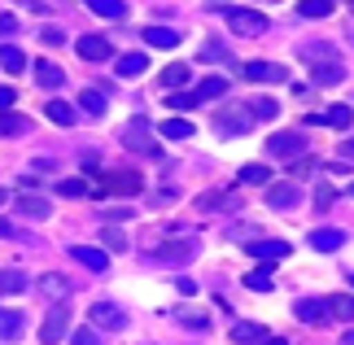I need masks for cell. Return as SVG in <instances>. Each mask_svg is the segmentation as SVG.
Here are the masks:
<instances>
[{"label":"cell","instance_id":"obj_1","mask_svg":"<svg viewBox=\"0 0 354 345\" xmlns=\"http://www.w3.org/2000/svg\"><path fill=\"white\" fill-rule=\"evenodd\" d=\"M219 96H227V79H223V75H210V79H201L193 92H171L167 105H171V109H193V105H201V101H219Z\"/></svg>","mask_w":354,"mask_h":345},{"label":"cell","instance_id":"obj_2","mask_svg":"<svg viewBox=\"0 0 354 345\" xmlns=\"http://www.w3.org/2000/svg\"><path fill=\"white\" fill-rule=\"evenodd\" d=\"M267 153H276V158H284V162H302L306 158V140L297 131H276L267 140Z\"/></svg>","mask_w":354,"mask_h":345},{"label":"cell","instance_id":"obj_3","mask_svg":"<svg viewBox=\"0 0 354 345\" xmlns=\"http://www.w3.org/2000/svg\"><path fill=\"white\" fill-rule=\"evenodd\" d=\"M227 26H232V35H267V13L227 9Z\"/></svg>","mask_w":354,"mask_h":345},{"label":"cell","instance_id":"obj_4","mask_svg":"<svg viewBox=\"0 0 354 345\" xmlns=\"http://www.w3.org/2000/svg\"><path fill=\"white\" fill-rule=\"evenodd\" d=\"M122 144L136 149V153H153V122L149 118H131L122 127Z\"/></svg>","mask_w":354,"mask_h":345},{"label":"cell","instance_id":"obj_5","mask_svg":"<svg viewBox=\"0 0 354 345\" xmlns=\"http://www.w3.org/2000/svg\"><path fill=\"white\" fill-rule=\"evenodd\" d=\"M88 315H92V328H97V333H122V328H127V315H122L114 301H97Z\"/></svg>","mask_w":354,"mask_h":345},{"label":"cell","instance_id":"obj_6","mask_svg":"<svg viewBox=\"0 0 354 345\" xmlns=\"http://www.w3.org/2000/svg\"><path fill=\"white\" fill-rule=\"evenodd\" d=\"M232 341L236 345H284V337H271L263 324H250V319L232 324Z\"/></svg>","mask_w":354,"mask_h":345},{"label":"cell","instance_id":"obj_7","mask_svg":"<svg viewBox=\"0 0 354 345\" xmlns=\"http://www.w3.org/2000/svg\"><path fill=\"white\" fill-rule=\"evenodd\" d=\"M197 250H201V245L188 236V241H171V245H162V250H153L149 258H153V262H167V267H180V262L197 258Z\"/></svg>","mask_w":354,"mask_h":345},{"label":"cell","instance_id":"obj_8","mask_svg":"<svg viewBox=\"0 0 354 345\" xmlns=\"http://www.w3.org/2000/svg\"><path fill=\"white\" fill-rule=\"evenodd\" d=\"M140 188H145V179L136 171H110L92 192H122V197H131V192H140Z\"/></svg>","mask_w":354,"mask_h":345},{"label":"cell","instance_id":"obj_9","mask_svg":"<svg viewBox=\"0 0 354 345\" xmlns=\"http://www.w3.org/2000/svg\"><path fill=\"white\" fill-rule=\"evenodd\" d=\"M250 84H289V71L276 62H245V71H241Z\"/></svg>","mask_w":354,"mask_h":345},{"label":"cell","instance_id":"obj_10","mask_svg":"<svg viewBox=\"0 0 354 345\" xmlns=\"http://www.w3.org/2000/svg\"><path fill=\"white\" fill-rule=\"evenodd\" d=\"M293 315H297V319H302L306 328H324L333 310H328V301H324V297H302V301L293 306Z\"/></svg>","mask_w":354,"mask_h":345},{"label":"cell","instance_id":"obj_11","mask_svg":"<svg viewBox=\"0 0 354 345\" xmlns=\"http://www.w3.org/2000/svg\"><path fill=\"white\" fill-rule=\"evenodd\" d=\"M310 127H337V131H346L350 122H354V109L350 105H328V109H319V114H306Z\"/></svg>","mask_w":354,"mask_h":345},{"label":"cell","instance_id":"obj_12","mask_svg":"<svg viewBox=\"0 0 354 345\" xmlns=\"http://www.w3.org/2000/svg\"><path fill=\"white\" fill-rule=\"evenodd\" d=\"M214 127H219L223 136H245L254 127V114L250 109H219V114H214Z\"/></svg>","mask_w":354,"mask_h":345},{"label":"cell","instance_id":"obj_13","mask_svg":"<svg viewBox=\"0 0 354 345\" xmlns=\"http://www.w3.org/2000/svg\"><path fill=\"white\" fill-rule=\"evenodd\" d=\"M66 333H71V310L66 306H57V310H48V319H44V328H39V341L44 345H57Z\"/></svg>","mask_w":354,"mask_h":345},{"label":"cell","instance_id":"obj_14","mask_svg":"<svg viewBox=\"0 0 354 345\" xmlns=\"http://www.w3.org/2000/svg\"><path fill=\"white\" fill-rule=\"evenodd\" d=\"M306 245H310V250H319V254H333V250H342V245H346V232L342 227H315L306 236Z\"/></svg>","mask_w":354,"mask_h":345},{"label":"cell","instance_id":"obj_15","mask_svg":"<svg viewBox=\"0 0 354 345\" xmlns=\"http://www.w3.org/2000/svg\"><path fill=\"white\" fill-rule=\"evenodd\" d=\"M297 57H302V62H315V66H324V62H342V53H337V44L310 39V44H297Z\"/></svg>","mask_w":354,"mask_h":345},{"label":"cell","instance_id":"obj_16","mask_svg":"<svg viewBox=\"0 0 354 345\" xmlns=\"http://www.w3.org/2000/svg\"><path fill=\"white\" fill-rule=\"evenodd\" d=\"M79 57H84V62H105V57H110V39H105V35H79Z\"/></svg>","mask_w":354,"mask_h":345},{"label":"cell","instance_id":"obj_17","mask_svg":"<svg viewBox=\"0 0 354 345\" xmlns=\"http://www.w3.org/2000/svg\"><path fill=\"white\" fill-rule=\"evenodd\" d=\"M297 201H302V188L297 184H271L267 188V205H276V210H289Z\"/></svg>","mask_w":354,"mask_h":345},{"label":"cell","instance_id":"obj_18","mask_svg":"<svg viewBox=\"0 0 354 345\" xmlns=\"http://www.w3.org/2000/svg\"><path fill=\"white\" fill-rule=\"evenodd\" d=\"M18 214H26V218H48L53 214V205H48V197H35V192H18Z\"/></svg>","mask_w":354,"mask_h":345},{"label":"cell","instance_id":"obj_19","mask_svg":"<svg viewBox=\"0 0 354 345\" xmlns=\"http://www.w3.org/2000/svg\"><path fill=\"white\" fill-rule=\"evenodd\" d=\"M71 258L84 262L88 271H105V267H110V254H105V250H92V245H71Z\"/></svg>","mask_w":354,"mask_h":345},{"label":"cell","instance_id":"obj_20","mask_svg":"<svg viewBox=\"0 0 354 345\" xmlns=\"http://www.w3.org/2000/svg\"><path fill=\"white\" fill-rule=\"evenodd\" d=\"M254 258H263V262H276V258H289V245L284 241H250L245 245Z\"/></svg>","mask_w":354,"mask_h":345},{"label":"cell","instance_id":"obj_21","mask_svg":"<svg viewBox=\"0 0 354 345\" xmlns=\"http://www.w3.org/2000/svg\"><path fill=\"white\" fill-rule=\"evenodd\" d=\"M44 114H48L53 122H57V127H71V122L79 118V109H75L71 101H62V96H53V101L44 105Z\"/></svg>","mask_w":354,"mask_h":345},{"label":"cell","instance_id":"obj_22","mask_svg":"<svg viewBox=\"0 0 354 345\" xmlns=\"http://www.w3.org/2000/svg\"><path fill=\"white\" fill-rule=\"evenodd\" d=\"M35 84L53 92V88L66 84V71H62V66H53V62H35Z\"/></svg>","mask_w":354,"mask_h":345},{"label":"cell","instance_id":"obj_23","mask_svg":"<svg viewBox=\"0 0 354 345\" xmlns=\"http://www.w3.org/2000/svg\"><path fill=\"white\" fill-rule=\"evenodd\" d=\"M22 328H26L22 310H13V306H0V337H5V341H13V337H22Z\"/></svg>","mask_w":354,"mask_h":345},{"label":"cell","instance_id":"obj_24","mask_svg":"<svg viewBox=\"0 0 354 345\" xmlns=\"http://www.w3.org/2000/svg\"><path fill=\"white\" fill-rule=\"evenodd\" d=\"M145 44L149 48H175L180 44V31H171V26H145Z\"/></svg>","mask_w":354,"mask_h":345},{"label":"cell","instance_id":"obj_25","mask_svg":"<svg viewBox=\"0 0 354 345\" xmlns=\"http://www.w3.org/2000/svg\"><path fill=\"white\" fill-rule=\"evenodd\" d=\"M114 66H118V75H122V79H136V75H145V71H149V57H145V53H122Z\"/></svg>","mask_w":354,"mask_h":345},{"label":"cell","instance_id":"obj_26","mask_svg":"<svg viewBox=\"0 0 354 345\" xmlns=\"http://www.w3.org/2000/svg\"><path fill=\"white\" fill-rule=\"evenodd\" d=\"M39 293L53 297V301H62V297H71V280L53 271V275H44V280H39Z\"/></svg>","mask_w":354,"mask_h":345},{"label":"cell","instance_id":"obj_27","mask_svg":"<svg viewBox=\"0 0 354 345\" xmlns=\"http://www.w3.org/2000/svg\"><path fill=\"white\" fill-rule=\"evenodd\" d=\"M84 5L92 9V13H101V18H127V0H84Z\"/></svg>","mask_w":354,"mask_h":345},{"label":"cell","instance_id":"obj_28","mask_svg":"<svg viewBox=\"0 0 354 345\" xmlns=\"http://www.w3.org/2000/svg\"><path fill=\"white\" fill-rule=\"evenodd\" d=\"M162 136H167V140H193L197 127L188 118H167V122H162Z\"/></svg>","mask_w":354,"mask_h":345},{"label":"cell","instance_id":"obj_29","mask_svg":"<svg viewBox=\"0 0 354 345\" xmlns=\"http://www.w3.org/2000/svg\"><path fill=\"white\" fill-rule=\"evenodd\" d=\"M188 79H193V71H188L184 62H175V66H167V71H162V88H171V92H180Z\"/></svg>","mask_w":354,"mask_h":345},{"label":"cell","instance_id":"obj_30","mask_svg":"<svg viewBox=\"0 0 354 345\" xmlns=\"http://www.w3.org/2000/svg\"><path fill=\"white\" fill-rule=\"evenodd\" d=\"M245 288H254V293H271V288H276V275H271V267H254L250 275H245Z\"/></svg>","mask_w":354,"mask_h":345},{"label":"cell","instance_id":"obj_31","mask_svg":"<svg viewBox=\"0 0 354 345\" xmlns=\"http://www.w3.org/2000/svg\"><path fill=\"white\" fill-rule=\"evenodd\" d=\"M342 79H346L342 62H324V66H315V84H319V88H333V84H342Z\"/></svg>","mask_w":354,"mask_h":345},{"label":"cell","instance_id":"obj_32","mask_svg":"<svg viewBox=\"0 0 354 345\" xmlns=\"http://www.w3.org/2000/svg\"><path fill=\"white\" fill-rule=\"evenodd\" d=\"M0 66H5L9 75H18V71H26V53L13 48V44H0Z\"/></svg>","mask_w":354,"mask_h":345},{"label":"cell","instance_id":"obj_33","mask_svg":"<svg viewBox=\"0 0 354 345\" xmlns=\"http://www.w3.org/2000/svg\"><path fill=\"white\" fill-rule=\"evenodd\" d=\"M79 105H84V114L101 118V114H105V92H97V88H84V92H79Z\"/></svg>","mask_w":354,"mask_h":345},{"label":"cell","instance_id":"obj_34","mask_svg":"<svg viewBox=\"0 0 354 345\" xmlns=\"http://www.w3.org/2000/svg\"><path fill=\"white\" fill-rule=\"evenodd\" d=\"M250 114H254V122H271V118H280V105L271 96H258V101H250Z\"/></svg>","mask_w":354,"mask_h":345},{"label":"cell","instance_id":"obj_35","mask_svg":"<svg viewBox=\"0 0 354 345\" xmlns=\"http://www.w3.org/2000/svg\"><path fill=\"white\" fill-rule=\"evenodd\" d=\"M31 131V118L22 114H0V136H26Z\"/></svg>","mask_w":354,"mask_h":345},{"label":"cell","instance_id":"obj_36","mask_svg":"<svg viewBox=\"0 0 354 345\" xmlns=\"http://www.w3.org/2000/svg\"><path fill=\"white\" fill-rule=\"evenodd\" d=\"M337 5L333 0H297V13H302V18H328Z\"/></svg>","mask_w":354,"mask_h":345},{"label":"cell","instance_id":"obj_37","mask_svg":"<svg viewBox=\"0 0 354 345\" xmlns=\"http://www.w3.org/2000/svg\"><path fill=\"white\" fill-rule=\"evenodd\" d=\"M22 288H26V275L18 267H5V271H0V293H22Z\"/></svg>","mask_w":354,"mask_h":345},{"label":"cell","instance_id":"obj_38","mask_svg":"<svg viewBox=\"0 0 354 345\" xmlns=\"http://www.w3.org/2000/svg\"><path fill=\"white\" fill-rule=\"evenodd\" d=\"M271 171L263 167V162H250V167H241V184H267Z\"/></svg>","mask_w":354,"mask_h":345},{"label":"cell","instance_id":"obj_39","mask_svg":"<svg viewBox=\"0 0 354 345\" xmlns=\"http://www.w3.org/2000/svg\"><path fill=\"white\" fill-rule=\"evenodd\" d=\"M57 192H62V197H88V192H92V184H88V179H62V184H57Z\"/></svg>","mask_w":354,"mask_h":345},{"label":"cell","instance_id":"obj_40","mask_svg":"<svg viewBox=\"0 0 354 345\" xmlns=\"http://www.w3.org/2000/svg\"><path fill=\"white\" fill-rule=\"evenodd\" d=\"M175 319H180L184 328H197V333H206V328H210V319H206V315H201V310H180V315H175Z\"/></svg>","mask_w":354,"mask_h":345},{"label":"cell","instance_id":"obj_41","mask_svg":"<svg viewBox=\"0 0 354 345\" xmlns=\"http://www.w3.org/2000/svg\"><path fill=\"white\" fill-rule=\"evenodd\" d=\"M328 310L337 319H354V297H328Z\"/></svg>","mask_w":354,"mask_h":345},{"label":"cell","instance_id":"obj_42","mask_svg":"<svg viewBox=\"0 0 354 345\" xmlns=\"http://www.w3.org/2000/svg\"><path fill=\"white\" fill-rule=\"evenodd\" d=\"M71 345H101V333H97V328H75V333H71Z\"/></svg>","mask_w":354,"mask_h":345},{"label":"cell","instance_id":"obj_43","mask_svg":"<svg viewBox=\"0 0 354 345\" xmlns=\"http://www.w3.org/2000/svg\"><path fill=\"white\" fill-rule=\"evenodd\" d=\"M101 241H105V250H114V254L127 250V236H122L118 227H105V232H101Z\"/></svg>","mask_w":354,"mask_h":345},{"label":"cell","instance_id":"obj_44","mask_svg":"<svg viewBox=\"0 0 354 345\" xmlns=\"http://www.w3.org/2000/svg\"><path fill=\"white\" fill-rule=\"evenodd\" d=\"M333 197H337V192H333V184H319V188H315V210H328V205H333Z\"/></svg>","mask_w":354,"mask_h":345},{"label":"cell","instance_id":"obj_45","mask_svg":"<svg viewBox=\"0 0 354 345\" xmlns=\"http://www.w3.org/2000/svg\"><path fill=\"white\" fill-rule=\"evenodd\" d=\"M39 39H44V44H66V31H62V26H44Z\"/></svg>","mask_w":354,"mask_h":345},{"label":"cell","instance_id":"obj_46","mask_svg":"<svg viewBox=\"0 0 354 345\" xmlns=\"http://www.w3.org/2000/svg\"><path fill=\"white\" fill-rule=\"evenodd\" d=\"M201 57H206V62H223L227 48H223V44H206V48H201Z\"/></svg>","mask_w":354,"mask_h":345},{"label":"cell","instance_id":"obj_47","mask_svg":"<svg viewBox=\"0 0 354 345\" xmlns=\"http://www.w3.org/2000/svg\"><path fill=\"white\" fill-rule=\"evenodd\" d=\"M9 105H18V92H13V88H0V114H9Z\"/></svg>","mask_w":354,"mask_h":345},{"label":"cell","instance_id":"obj_48","mask_svg":"<svg viewBox=\"0 0 354 345\" xmlns=\"http://www.w3.org/2000/svg\"><path fill=\"white\" fill-rule=\"evenodd\" d=\"M18 31V18H13V13H0V35H13Z\"/></svg>","mask_w":354,"mask_h":345},{"label":"cell","instance_id":"obj_49","mask_svg":"<svg viewBox=\"0 0 354 345\" xmlns=\"http://www.w3.org/2000/svg\"><path fill=\"white\" fill-rule=\"evenodd\" d=\"M175 288H180V293H184V297H193V293H197V284H193V280H188V275H180V280H175Z\"/></svg>","mask_w":354,"mask_h":345},{"label":"cell","instance_id":"obj_50","mask_svg":"<svg viewBox=\"0 0 354 345\" xmlns=\"http://www.w3.org/2000/svg\"><path fill=\"white\" fill-rule=\"evenodd\" d=\"M0 236H18V227H13L9 218H0Z\"/></svg>","mask_w":354,"mask_h":345},{"label":"cell","instance_id":"obj_51","mask_svg":"<svg viewBox=\"0 0 354 345\" xmlns=\"http://www.w3.org/2000/svg\"><path fill=\"white\" fill-rule=\"evenodd\" d=\"M26 5H31V9H39V13H44V9L53 5V0H26Z\"/></svg>","mask_w":354,"mask_h":345},{"label":"cell","instance_id":"obj_52","mask_svg":"<svg viewBox=\"0 0 354 345\" xmlns=\"http://www.w3.org/2000/svg\"><path fill=\"white\" fill-rule=\"evenodd\" d=\"M342 158H350V162H354V140H346V144H342Z\"/></svg>","mask_w":354,"mask_h":345},{"label":"cell","instance_id":"obj_53","mask_svg":"<svg viewBox=\"0 0 354 345\" xmlns=\"http://www.w3.org/2000/svg\"><path fill=\"white\" fill-rule=\"evenodd\" d=\"M346 192H350V197H354V184H350V188H346Z\"/></svg>","mask_w":354,"mask_h":345},{"label":"cell","instance_id":"obj_54","mask_svg":"<svg viewBox=\"0 0 354 345\" xmlns=\"http://www.w3.org/2000/svg\"><path fill=\"white\" fill-rule=\"evenodd\" d=\"M0 201H5V188H0Z\"/></svg>","mask_w":354,"mask_h":345},{"label":"cell","instance_id":"obj_55","mask_svg":"<svg viewBox=\"0 0 354 345\" xmlns=\"http://www.w3.org/2000/svg\"><path fill=\"white\" fill-rule=\"evenodd\" d=\"M350 284H354V275H350Z\"/></svg>","mask_w":354,"mask_h":345}]
</instances>
